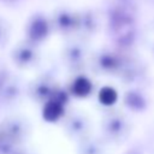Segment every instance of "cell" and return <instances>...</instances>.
<instances>
[{"label": "cell", "mask_w": 154, "mask_h": 154, "mask_svg": "<svg viewBox=\"0 0 154 154\" xmlns=\"http://www.w3.org/2000/svg\"><path fill=\"white\" fill-rule=\"evenodd\" d=\"M99 28V18L93 11H83L78 12L77 20V34L82 36H90L97 31Z\"/></svg>", "instance_id": "obj_9"}, {"label": "cell", "mask_w": 154, "mask_h": 154, "mask_svg": "<svg viewBox=\"0 0 154 154\" xmlns=\"http://www.w3.org/2000/svg\"><path fill=\"white\" fill-rule=\"evenodd\" d=\"M78 12H72L67 8H59L52 17V26L60 34H71L77 31Z\"/></svg>", "instance_id": "obj_5"}, {"label": "cell", "mask_w": 154, "mask_h": 154, "mask_svg": "<svg viewBox=\"0 0 154 154\" xmlns=\"http://www.w3.org/2000/svg\"><path fill=\"white\" fill-rule=\"evenodd\" d=\"M125 154H143V152H142L140 148H131V149H129Z\"/></svg>", "instance_id": "obj_15"}, {"label": "cell", "mask_w": 154, "mask_h": 154, "mask_svg": "<svg viewBox=\"0 0 154 154\" xmlns=\"http://www.w3.org/2000/svg\"><path fill=\"white\" fill-rule=\"evenodd\" d=\"M123 103L129 111L134 113H143L149 107L148 97L138 89H130L125 91L123 96Z\"/></svg>", "instance_id": "obj_8"}, {"label": "cell", "mask_w": 154, "mask_h": 154, "mask_svg": "<svg viewBox=\"0 0 154 154\" xmlns=\"http://www.w3.org/2000/svg\"><path fill=\"white\" fill-rule=\"evenodd\" d=\"M128 58L114 51H101L93 58V67L96 72L102 75H117L123 72Z\"/></svg>", "instance_id": "obj_2"}, {"label": "cell", "mask_w": 154, "mask_h": 154, "mask_svg": "<svg viewBox=\"0 0 154 154\" xmlns=\"http://www.w3.org/2000/svg\"><path fill=\"white\" fill-rule=\"evenodd\" d=\"M7 1H10V0H7Z\"/></svg>", "instance_id": "obj_17"}, {"label": "cell", "mask_w": 154, "mask_h": 154, "mask_svg": "<svg viewBox=\"0 0 154 154\" xmlns=\"http://www.w3.org/2000/svg\"><path fill=\"white\" fill-rule=\"evenodd\" d=\"M91 89H93V84L90 79L87 78L85 76H78L72 83V91L75 95L79 97H84L89 95Z\"/></svg>", "instance_id": "obj_11"}, {"label": "cell", "mask_w": 154, "mask_h": 154, "mask_svg": "<svg viewBox=\"0 0 154 154\" xmlns=\"http://www.w3.org/2000/svg\"><path fill=\"white\" fill-rule=\"evenodd\" d=\"M51 24L49 20L42 14V13H35L32 14L25 25V37L26 41L36 45L47 38L49 35Z\"/></svg>", "instance_id": "obj_4"}, {"label": "cell", "mask_w": 154, "mask_h": 154, "mask_svg": "<svg viewBox=\"0 0 154 154\" xmlns=\"http://www.w3.org/2000/svg\"><path fill=\"white\" fill-rule=\"evenodd\" d=\"M105 128L107 134L117 141L124 140L130 132V124L124 114L120 113H112L107 117Z\"/></svg>", "instance_id": "obj_7"}, {"label": "cell", "mask_w": 154, "mask_h": 154, "mask_svg": "<svg viewBox=\"0 0 154 154\" xmlns=\"http://www.w3.org/2000/svg\"><path fill=\"white\" fill-rule=\"evenodd\" d=\"M63 112V106L58 100H51L46 103L43 109V117L47 120H55L60 117Z\"/></svg>", "instance_id": "obj_13"}, {"label": "cell", "mask_w": 154, "mask_h": 154, "mask_svg": "<svg viewBox=\"0 0 154 154\" xmlns=\"http://www.w3.org/2000/svg\"><path fill=\"white\" fill-rule=\"evenodd\" d=\"M63 60L65 65L71 70H79L84 66L87 60L85 47L79 42L69 43L63 52Z\"/></svg>", "instance_id": "obj_6"}, {"label": "cell", "mask_w": 154, "mask_h": 154, "mask_svg": "<svg viewBox=\"0 0 154 154\" xmlns=\"http://www.w3.org/2000/svg\"><path fill=\"white\" fill-rule=\"evenodd\" d=\"M97 97L100 103H102L103 106H113L118 100V93L114 88L109 85H105L99 90Z\"/></svg>", "instance_id": "obj_12"}, {"label": "cell", "mask_w": 154, "mask_h": 154, "mask_svg": "<svg viewBox=\"0 0 154 154\" xmlns=\"http://www.w3.org/2000/svg\"><path fill=\"white\" fill-rule=\"evenodd\" d=\"M54 85H53V82H52V79H49V78H45V77H42V78H40V79H36L34 83H32V85H31V88H32V91H34V94L38 97H46V96H49V95H52L54 91V88H53Z\"/></svg>", "instance_id": "obj_10"}, {"label": "cell", "mask_w": 154, "mask_h": 154, "mask_svg": "<svg viewBox=\"0 0 154 154\" xmlns=\"http://www.w3.org/2000/svg\"><path fill=\"white\" fill-rule=\"evenodd\" d=\"M108 29L117 47L129 49L134 46L137 34L134 0H118L109 8Z\"/></svg>", "instance_id": "obj_1"}, {"label": "cell", "mask_w": 154, "mask_h": 154, "mask_svg": "<svg viewBox=\"0 0 154 154\" xmlns=\"http://www.w3.org/2000/svg\"><path fill=\"white\" fill-rule=\"evenodd\" d=\"M11 59L13 64L20 69H30L35 66L40 59L38 51L36 49V46L29 41H22L17 43L12 52H11Z\"/></svg>", "instance_id": "obj_3"}, {"label": "cell", "mask_w": 154, "mask_h": 154, "mask_svg": "<svg viewBox=\"0 0 154 154\" xmlns=\"http://www.w3.org/2000/svg\"><path fill=\"white\" fill-rule=\"evenodd\" d=\"M7 37H8V26L6 22L2 18H0V48L6 45Z\"/></svg>", "instance_id": "obj_14"}, {"label": "cell", "mask_w": 154, "mask_h": 154, "mask_svg": "<svg viewBox=\"0 0 154 154\" xmlns=\"http://www.w3.org/2000/svg\"><path fill=\"white\" fill-rule=\"evenodd\" d=\"M146 2H148V4H152V5H154V0H146Z\"/></svg>", "instance_id": "obj_16"}]
</instances>
